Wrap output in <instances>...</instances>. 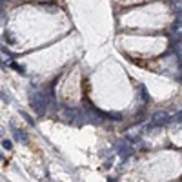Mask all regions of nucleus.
<instances>
[{"label": "nucleus", "mask_w": 182, "mask_h": 182, "mask_svg": "<svg viewBox=\"0 0 182 182\" xmlns=\"http://www.w3.org/2000/svg\"><path fill=\"white\" fill-rule=\"evenodd\" d=\"M0 159H4V157H2V153H0Z\"/></svg>", "instance_id": "obj_6"}, {"label": "nucleus", "mask_w": 182, "mask_h": 182, "mask_svg": "<svg viewBox=\"0 0 182 182\" xmlns=\"http://www.w3.org/2000/svg\"><path fill=\"white\" fill-rule=\"evenodd\" d=\"M120 149H118V155L122 157V159H126V157H129L131 153H133V148L129 146V144H117Z\"/></svg>", "instance_id": "obj_2"}, {"label": "nucleus", "mask_w": 182, "mask_h": 182, "mask_svg": "<svg viewBox=\"0 0 182 182\" xmlns=\"http://www.w3.org/2000/svg\"><path fill=\"white\" fill-rule=\"evenodd\" d=\"M20 115H22V117H24V118L27 120V124H29V126H35V120H33V118H31V117H29L27 113H24V111H20Z\"/></svg>", "instance_id": "obj_4"}, {"label": "nucleus", "mask_w": 182, "mask_h": 182, "mask_svg": "<svg viewBox=\"0 0 182 182\" xmlns=\"http://www.w3.org/2000/svg\"><path fill=\"white\" fill-rule=\"evenodd\" d=\"M11 129H13V133H15V140H18V142H24V140L27 139V137H26V135H24V133L18 129V128H15V126H13Z\"/></svg>", "instance_id": "obj_3"}, {"label": "nucleus", "mask_w": 182, "mask_h": 182, "mask_svg": "<svg viewBox=\"0 0 182 182\" xmlns=\"http://www.w3.org/2000/svg\"><path fill=\"white\" fill-rule=\"evenodd\" d=\"M151 122L155 126H166V124H171V115L168 111H155L153 117H151Z\"/></svg>", "instance_id": "obj_1"}, {"label": "nucleus", "mask_w": 182, "mask_h": 182, "mask_svg": "<svg viewBox=\"0 0 182 182\" xmlns=\"http://www.w3.org/2000/svg\"><path fill=\"white\" fill-rule=\"evenodd\" d=\"M2 148H4V149H11V148H13V142L7 140V139H4V140H2Z\"/></svg>", "instance_id": "obj_5"}]
</instances>
